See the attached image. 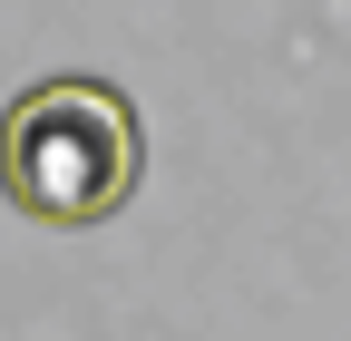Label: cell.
<instances>
[{
	"label": "cell",
	"instance_id": "1",
	"mask_svg": "<svg viewBox=\"0 0 351 341\" xmlns=\"http://www.w3.org/2000/svg\"><path fill=\"white\" fill-rule=\"evenodd\" d=\"M147 176V117L117 78H39L0 108V195L29 225L88 234Z\"/></svg>",
	"mask_w": 351,
	"mask_h": 341
}]
</instances>
